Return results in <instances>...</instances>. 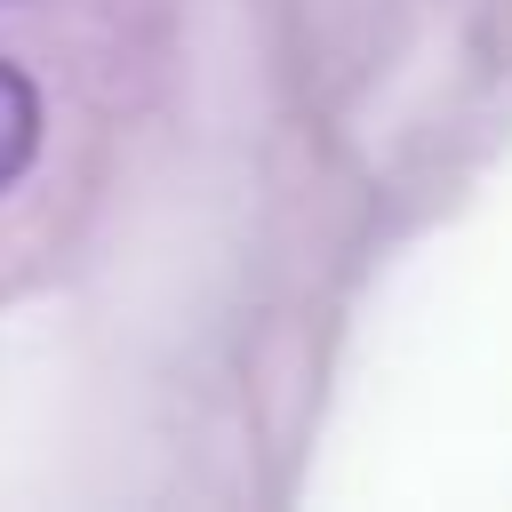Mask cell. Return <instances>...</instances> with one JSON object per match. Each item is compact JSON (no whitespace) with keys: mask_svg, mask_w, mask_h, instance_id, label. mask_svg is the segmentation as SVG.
Wrapping results in <instances>:
<instances>
[{"mask_svg":"<svg viewBox=\"0 0 512 512\" xmlns=\"http://www.w3.org/2000/svg\"><path fill=\"white\" fill-rule=\"evenodd\" d=\"M32 152H40V96H32V80L0 56V184H16Z\"/></svg>","mask_w":512,"mask_h":512,"instance_id":"cell-1","label":"cell"}]
</instances>
